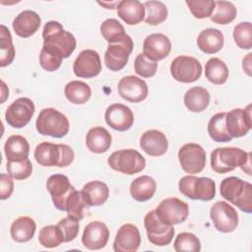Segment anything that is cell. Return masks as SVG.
<instances>
[{
  "label": "cell",
  "instance_id": "obj_47",
  "mask_svg": "<svg viewBox=\"0 0 252 252\" xmlns=\"http://www.w3.org/2000/svg\"><path fill=\"white\" fill-rule=\"evenodd\" d=\"M62 60L63 57L60 54L42 46L39 53V63L44 70L48 72L57 70L61 66Z\"/></svg>",
  "mask_w": 252,
  "mask_h": 252
},
{
  "label": "cell",
  "instance_id": "obj_16",
  "mask_svg": "<svg viewBox=\"0 0 252 252\" xmlns=\"http://www.w3.org/2000/svg\"><path fill=\"white\" fill-rule=\"evenodd\" d=\"M225 128L231 138L245 136L251 129V105L246 108H234L225 113Z\"/></svg>",
  "mask_w": 252,
  "mask_h": 252
},
{
  "label": "cell",
  "instance_id": "obj_43",
  "mask_svg": "<svg viewBox=\"0 0 252 252\" xmlns=\"http://www.w3.org/2000/svg\"><path fill=\"white\" fill-rule=\"evenodd\" d=\"M174 250L177 252L193 251L199 252L201 250V242L199 238L191 232L179 233L173 243Z\"/></svg>",
  "mask_w": 252,
  "mask_h": 252
},
{
  "label": "cell",
  "instance_id": "obj_34",
  "mask_svg": "<svg viewBox=\"0 0 252 252\" xmlns=\"http://www.w3.org/2000/svg\"><path fill=\"white\" fill-rule=\"evenodd\" d=\"M205 75L209 82L215 85H222L228 78V68L220 58H210L205 65Z\"/></svg>",
  "mask_w": 252,
  "mask_h": 252
},
{
  "label": "cell",
  "instance_id": "obj_42",
  "mask_svg": "<svg viewBox=\"0 0 252 252\" xmlns=\"http://www.w3.org/2000/svg\"><path fill=\"white\" fill-rule=\"evenodd\" d=\"M233 39L236 45L242 49L252 47V25L250 22L237 24L233 29Z\"/></svg>",
  "mask_w": 252,
  "mask_h": 252
},
{
  "label": "cell",
  "instance_id": "obj_6",
  "mask_svg": "<svg viewBox=\"0 0 252 252\" xmlns=\"http://www.w3.org/2000/svg\"><path fill=\"white\" fill-rule=\"evenodd\" d=\"M179 191L189 199L210 201L216 195V183L209 177L183 176L178 183Z\"/></svg>",
  "mask_w": 252,
  "mask_h": 252
},
{
  "label": "cell",
  "instance_id": "obj_17",
  "mask_svg": "<svg viewBox=\"0 0 252 252\" xmlns=\"http://www.w3.org/2000/svg\"><path fill=\"white\" fill-rule=\"evenodd\" d=\"M74 74L79 78H94L101 71L99 54L93 49L80 52L73 64Z\"/></svg>",
  "mask_w": 252,
  "mask_h": 252
},
{
  "label": "cell",
  "instance_id": "obj_11",
  "mask_svg": "<svg viewBox=\"0 0 252 252\" xmlns=\"http://www.w3.org/2000/svg\"><path fill=\"white\" fill-rule=\"evenodd\" d=\"M210 217L218 231L228 233L238 225V214L236 210L224 201L216 202L210 211Z\"/></svg>",
  "mask_w": 252,
  "mask_h": 252
},
{
  "label": "cell",
  "instance_id": "obj_13",
  "mask_svg": "<svg viewBox=\"0 0 252 252\" xmlns=\"http://www.w3.org/2000/svg\"><path fill=\"white\" fill-rule=\"evenodd\" d=\"M133 46V40L129 35L119 42L108 43L107 49L104 53L105 66L113 72L122 70L128 62Z\"/></svg>",
  "mask_w": 252,
  "mask_h": 252
},
{
  "label": "cell",
  "instance_id": "obj_31",
  "mask_svg": "<svg viewBox=\"0 0 252 252\" xmlns=\"http://www.w3.org/2000/svg\"><path fill=\"white\" fill-rule=\"evenodd\" d=\"M36 229L34 220L30 217H20L13 221L10 227V234L16 242H28L33 237Z\"/></svg>",
  "mask_w": 252,
  "mask_h": 252
},
{
  "label": "cell",
  "instance_id": "obj_4",
  "mask_svg": "<svg viewBox=\"0 0 252 252\" xmlns=\"http://www.w3.org/2000/svg\"><path fill=\"white\" fill-rule=\"evenodd\" d=\"M34 158L42 166L65 167L74 160V152L65 144L42 142L34 150Z\"/></svg>",
  "mask_w": 252,
  "mask_h": 252
},
{
  "label": "cell",
  "instance_id": "obj_44",
  "mask_svg": "<svg viewBox=\"0 0 252 252\" xmlns=\"http://www.w3.org/2000/svg\"><path fill=\"white\" fill-rule=\"evenodd\" d=\"M6 168L8 174L16 180H23L30 177L32 171V162L28 158L19 161H7Z\"/></svg>",
  "mask_w": 252,
  "mask_h": 252
},
{
  "label": "cell",
  "instance_id": "obj_45",
  "mask_svg": "<svg viewBox=\"0 0 252 252\" xmlns=\"http://www.w3.org/2000/svg\"><path fill=\"white\" fill-rule=\"evenodd\" d=\"M134 69L139 76L143 78H151L156 75L158 62L148 58L144 53H140L135 58Z\"/></svg>",
  "mask_w": 252,
  "mask_h": 252
},
{
  "label": "cell",
  "instance_id": "obj_38",
  "mask_svg": "<svg viewBox=\"0 0 252 252\" xmlns=\"http://www.w3.org/2000/svg\"><path fill=\"white\" fill-rule=\"evenodd\" d=\"M145 22L151 26H157L167 18V8L160 1H147L144 3Z\"/></svg>",
  "mask_w": 252,
  "mask_h": 252
},
{
  "label": "cell",
  "instance_id": "obj_37",
  "mask_svg": "<svg viewBox=\"0 0 252 252\" xmlns=\"http://www.w3.org/2000/svg\"><path fill=\"white\" fill-rule=\"evenodd\" d=\"M89 205L85 201L83 194L81 191L75 190L68 198L65 206V212L67 213L68 217H71L75 220H81L86 213H88Z\"/></svg>",
  "mask_w": 252,
  "mask_h": 252
},
{
  "label": "cell",
  "instance_id": "obj_10",
  "mask_svg": "<svg viewBox=\"0 0 252 252\" xmlns=\"http://www.w3.org/2000/svg\"><path fill=\"white\" fill-rule=\"evenodd\" d=\"M155 211L161 221L170 225L183 222L189 215L188 204L174 197L162 200Z\"/></svg>",
  "mask_w": 252,
  "mask_h": 252
},
{
  "label": "cell",
  "instance_id": "obj_5",
  "mask_svg": "<svg viewBox=\"0 0 252 252\" xmlns=\"http://www.w3.org/2000/svg\"><path fill=\"white\" fill-rule=\"evenodd\" d=\"M35 127L39 134L54 138H62L69 132L68 118L55 108L42 109L35 121Z\"/></svg>",
  "mask_w": 252,
  "mask_h": 252
},
{
  "label": "cell",
  "instance_id": "obj_18",
  "mask_svg": "<svg viewBox=\"0 0 252 252\" xmlns=\"http://www.w3.org/2000/svg\"><path fill=\"white\" fill-rule=\"evenodd\" d=\"M118 94L130 102H141L148 96V86L146 82L136 76H125L118 83Z\"/></svg>",
  "mask_w": 252,
  "mask_h": 252
},
{
  "label": "cell",
  "instance_id": "obj_48",
  "mask_svg": "<svg viewBox=\"0 0 252 252\" xmlns=\"http://www.w3.org/2000/svg\"><path fill=\"white\" fill-rule=\"evenodd\" d=\"M57 225L62 232L64 242H70L74 240L79 233V220L71 217L60 220Z\"/></svg>",
  "mask_w": 252,
  "mask_h": 252
},
{
  "label": "cell",
  "instance_id": "obj_7",
  "mask_svg": "<svg viewBox=\"0 0 252 252\" xmlns=\"http://www.w3.org/2000/svg\"><path fill=\"white\" fill-rule=\"evenodd\" d=\"M107 162L113 170L127 175L138 173L146 166L145 158L138 151L133 149L119 150L112 153Z\"/></svg>",
  "mask_w": 252,
  "mask_h": 252
},
{
  "label": "cell",
  "instance_id": "obj_50",
  "mask_svg": "<svg viewBox=\"0 0 252 252\" xmlns=\"http://www.w3.org/2000/svg\"><path fill=\"white\" fill-rule=\"evenodd\" d=\"M251 55L252 53H248L247 56L245 58H243V64L242 67L244 69V71L247 73V75H251L250 71H251V67H250V62H251Z\"/></svg>",
  "mask_w": 252,
  "mask_h": 252
},
{
  "label": "cell",
  "instance_id": "obj_26",
  "mask_svg": "<svg viewBox=\"0 0 252 252\" xmlns=\"http://www.w3.org/2000/svg\"><path fill=\"white\" fill-rule=\"evenodd\" d=\"M117 9V15L127 25H137L145 18V8L138 0L120 1Z\"/></svg>",
  "mask_w": 252,
  "mask_h": 252
},
{
  "label": "cell",
  "instance_id": "obj_3",
  "mask_svg": "<svg viewBox=\"0 0 252 252\" xmlns=\"http://www.w3.org/2000/svg\"><path fill=\"white\" fill-rule=\"evenodd\" d=\"M42 37L43 46L55 50L63 58H68L76 48L75 36L56 21H49L44 25Z\"/></svg>",
  "mask_w": 252,
  "mask_h": 252
},
{
  "label": "cell",
  "instance_id": "obj_40",
  "mask_svg": "<svg viewBox=\"0 0 252 252\" xmlns=\"http://www.w3.org/2000/svg\"><path fill=\"white\" fill-rule=\"evenodd\" d=\"M1 53L0 66L6 67L10 65L15 58V47L12 41V36L6 26L1 25Z\"/></svg>",
  "mask_w": 252,
  "mask_h": 252
},
{
  "label": "cell",
  "instance_id": "obj_1",
  "mask_svg": "<svg viewBox=\"0 0 252 252\" xmlns=\"http://www.w3.org/2000/svg\"><path fill=\"white\" fill-rule=\"evenodd\" d=\"M250 156L239 148H217L211 154V166L217 173H226L238 166L244 171L245 166L250 168Z\"/></svg>",
  "mask_w": 252,
  "mask_h": 252
},
{
  "label": "cell",
  "instance_id": "obj_36",
  "mask_svg": "<svg viewBox=\"0 0 252 252\" xmlns=\"http://www.w3.org/2000/svg\"><path fill=\"white\" fill-rule=\"evenodd\" d=\"M236 14V8L231 2L215 1V8L210 19L215 24L227 25L235 19Z\"/></svg>",
  "mask_w": 252,
  "mask_h": 252
},
{
  "label": "cell",
  "instance_id": "obj_25",
  "mask_svg": "<svg viewBox=\"0 0 252 252\" xmlns=\"http://www.w3.org/2000/svg\"><path fill=\"white\" fill-rule=\"evenodd\" d=\"M224 42L222 32L218 29L209 28L203 30L197 37V45L199 49L207 54H214L220 51Z\"/></svg>",
  "mask_w": 252,
  "mask_h": 252
},
{
  "label": "cell",
  "instance_id": "obj_49",
  "mask_svg": "<svg viewBox=\"0 0 252 252\" xmlns=\"http://www.w3.org/2000/svg\"><path fill=\"white\" fill-rule=\"evenodd\" d=\"M14 190V182L12 176L6 173H1L0 177V199H8Z\"/></svg>",
  "mask_w": 252,
  "mask_h": 252
},
{
  "label": "cell",
  "instance_id": "obj_30",
  "mask_svg": "<svg viewBox=\"0 0 252 252\" xmlns=\"http://www.w3.org/2000/svg\"><path fill=\"white\" fill-rule=\"evenodd\" d=\"M157 183L154 178L148 175H142L132 181L130 185V194L138 202L150 200L156 193Z\"/></svg>",
  "mask_w": 252,
  "mask_h": 252
},
{
  "label": "cell",
  "instance_id": "obj_35",
  "mask_svg": "<svg viewBox=\"0 0 252 252\" xmlns=\"http://www.w3.org/2000/svg\"><path fill=\"white\" fill-rule=\"evenodd\" d=\"M225 112H220L213 115L208 123V133L211 139L218 143L230 142L232 138L225 128Z\"/></svg>",
  "mask_w": 252,
  "mask_h": 252
},
{
  "label": "cell",
  "instance_id": "obj_51",
  "mask_svg": "<svg viewBox=\"0 0 252 252\" xmlns=\"http://www.w3.org/2000/svg\"><path fill=\"white\" fill-rule=\"evenodd\" d=\"M9 95V90L6 87V84L2 81V99H1V103H3L6 99V97Z\"/></svg>",
  "mask_w": 252,
  "mask_h": 252
},
{
  "label": "cell",
  "instance_id": "obj_29",
  "mask_svg": "<svg viewBox=\"0 0 252 252\" xmlns=\"http://www.w3.org/2000/svg\"><path fill=\"white\" fill-rule=\"evenodd\" d=\"M7 161H19L27 158L30 153L28 140L21 135L10 136L4 145Z\"/></svg>",
  "mask_w": 252,
  "mask_h": 252
},
{
  "label": "cell",
  "instance_id": "obj_22",
  "mask_svg": "<svg viewBox=\"0 0 252 252\" xmlns=\"http://www.w3.org/2000/svg\"><path fill=\"white\" fill-rule=\"evenodd\" d=\"M171 50V42L163 33H153L148 35L143 43V53L154 61L165 58Z\"/></svg>",
  "mask_w": 252,
  "mask_h": 252
},
{
  "label": "cell",
  "instance_id": "obj_46",
  "mask_svg": "<svg viewBox=\"0 0 252 252\" xmlns=\"http://www.w3.org/2000/svg\"><path fill=\"white\" fill-rule=\"evenodd\" d=\"M186 4L192 15L197 19L210 17L215 8L214 0H187Z\"/></svg>",
  "mask_w": 252,
  "mask_h": 252
},
{
  "label": "cell",
  "instance_id": "obj_27",
  "mask_svg": "<svg viewBox=\"0 0 252 252\" xmlns=\"http://www.w3.org/2000/svg\"><path fill=\"white\" fill-rule=\"evenodd\" d=\"M82 194L90 207H97L106 202L109 196L108 186L99 180L90 181L84 185Z\"/></svg>",
  "mask_w": 252,
  "mask_h": 252
},
{
  "label": "cell",
  "instance_id": "obj_24",
  "mask_svg": "<svg viewBox=\"0 0 252 252\" xmlns=\"http://www.w3.org/2000/svg\"><path fill=\"white\" fill-rule=\"evenodd\" d=\"M40 17L32 10H25L21 12L13 21L12 27L17 35L21 37H30L40 27Z\"/></svg>",
  "mask_w": 252,
  "mask_h": 252
},
{
  "label": "cell",
  "instance_id": "obj_2",
  "mask_svg": "<svg viewBox=\"0 0 252 252\" xmlns=\"http://www.w3.org/2000/svg\"><path fill=\"white\" fill-rule=\"evenodd\" d=\"M222 198L238 207L242 212H252V185L242 179L230 176L224 178L220 185Z\"/></svg>",
  "mask_w": 252,
  "mask_h": 252
},
{
  "label": "cell",
  "instance_id": "obj_19",
  "mask_svg": "<svg viewBox=\"0 0 252 252\" xmlns=\"http://www.w3.org/2000/svg\"><path fill=\"white\" fill-rule=\"evenodd\" d=\"M141 244V234L138 227L132 223L121 225L116 233L113 250L115 252H135Z\"/></svg>",
  "mask_w": 252,
  "mask_h": 252
},
{
  "label": "cell",
  "instance_id": "obj_23",
  "mask_svg": "<svg viewBox=\"0 0 252 252\" xmlns=\"http://www.w3.org/2000/svg\"><path fill=\"white\" fill-rule=\"evenodd\" d=\"M142 150L152 157H159L166 153L168 142L165 135L156 129L146 131L140 140Z\"/></svg>",
  "mask_w": 252,
  "mask_h": 252
},
{
  "label": "cell",
  "instance_id": "obj_9",
  "mask_svg": "<svg viewBox=\"0 0 252 252\" xmlns=\"http://www.w3.org/2000/svg\"><path fill=\"white\" fill-rule=\"evenodd\" d=\"M170 74L177 82L193 83L201 77L202 65L192 56L180 55L172 60Z\"/></svg>",
  "mask_w": 252,
  "mask_h": 252
},
{
  "label": "cell",
  "instance_id": "obj_8",
  "mask_svg": "<svg viewBox=\"0 0 252 252\" xmlns=\"http://www.w3.org/2000/svg\"><path fill=\"white\" fill-rule=\"evenodd\" d=\"M144 224L148 239L154 245L166 246L171 242L174 235L173 225L161 221L158 218L155 210L147 213L144 219Z\"/></svg>",
  "mask_w": 252,
  "mask_h": 252
},
{
  "label": "cell",
  "instance_id": "obj_39",
  "mask_svg": "<svg viewBox=\"0 0 252 252\" xmlns=\"http://www.w3.org/2000/svg\"><path fill=\"white\" fill-rule=\"evenodd\" d=\"M100 33L108 43H116L123 40L128 34L123 26L116 19H107L100 25Z\"/></svg>",
  "mask_w": 252,
  "mask_h": 252
},
{
  "label": "cell",
  "instance_id": "obj_21",
  "mask_svg": "<svg viewBox=\"0 0 252 252\" xmlns=\"http://www.w3.org/2000/svg\"><path fill=\"white\" fill-rule=\"evenodd\" d=\"M109 238V230L106 224L99 220H94L86 225L82 242L90 250H98L103 248Z\"/></svg>",
  "mask_w": 252,
  "mask_h": 252
},
{
  "label": "cell",
  "instance_id": "obj_12",
  "mask_svg": "<svg viewBox=\"0 0 252 252\" xmlns=\"http://www.w3.org/2000/svg\"><path fill=\"white\" fill-rule=\"evenodd\" d=\"M178 159L185 172L190 174L200 173L206 165V153L200 145L187 143L179 149Z\"/></svg>",
  "mask_w": 252,
  "mask_h": 252
},
{
  "label": "cell",
  "instance_id": "obj_41",
  "mask_svg": "<svg viewBox=\"0 0 252 252\" xmlns=\"http://www.w3.org/2000/svg\"><path fill=\"white\" fill-rule=\"evenodd\" d=\"M38 241L45 248H54L64 242L62 232L58 225L43 226L39 231Z\"/></svg>",
  "mask_w": 252,
  "mask_h": 252
},
{
  "label": "cell",
  "instance_id": "obj_15",
  "mask_svg": "<svg viewBox=\"0 0 252 252\" xmlns=\"http://www.w3.org/2000/svg\"><path fill=\"white\" fill-rule=\"evenodd\" d=\"M46 188L51 196L53 205L60 211H65L69 196L76 190L64 174H53L46 181Z\"/></svg>",
  "mask_w": 252,
  "mask_h": 252
},
{
  "label": "cell",
  "instance_id": "obj_14",
  "mask_svg": "<svg viewBox=\"0 0 252 252\" xmlns=\"http://www.w3.org/2000/svg\"><path fill=\"white\" fill-rule=\"evenodd\" d=\"M34 113V103L29 97H20L8 106L5 119L13 128H22L26 126Z\"/></svg>",
  "mask_w": 252,
  "mask_h": 252
},
{
  "label": "cell",
  "instance_id": "obj_28",
  "mask_svg": "<svg viewBox=\"0 0 252 252\" xmlns=\"http://www.w3.org/2000/svg\"><path fill=\"white\" fill-rule=\"evenodd\" d=\"M86 145L92 153H104L110 148L111 135L101 126L93 127L89 130L86 136Z\"/></svg>",
  "mask_w": 252,
  "mask_h": 252
},
{
  "label": "cell",
  "instance_id": "obj_20",
  "mask_svg": "<svg viewBox=\"0 0 252 252\" xmlns=\"http://www.w3.org/2000/svg\"><path fill=\"white\" fill-rule=\"evenodd\" d=\"M105 122L114 130L126 131L130 129L134 123V114L130 107L122 103H114L109 105L104 114Z\"/></svg>",
  "mask_w": 252,
  "mask_h": 252
},
{
  "label": "cell",
  "instance_id": "obj_32",
  "mask_svg": "<svg viewBox=\"0 0 252 252\" xmlns=\"http://www.w3.org/2000/svg\"><path fill=\"white\" fill-rule=\"evenodd\" d=\"M210 94L203 87H193L184 94V104L189 111L202 112L210 103Z\"/></svg>",
  "mask_w": 252,
  "mask_h": 252
},
{
  "label": "cell",
  "instance_id": "obj_33",
  "mask_svg": "<svg viewBox=\"0 0 252 252\" xmlns=\"http://www.w3.org/2000/svg\"><path fill=\"white\" fill-rule=\"evenodd\" d=\"M64 94L70 102L74 104H83L90 99L92 90L85 82L71 81L65 86Z\"/></svg>",
  "mask_w": 252,
  "mask_h": 252
}]
</instances>
